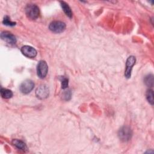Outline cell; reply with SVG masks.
Here are the masks:
<instances>
[{
	"instance_id": "1",
	"label": "cell",
	"mask_w": 154,
	"mask_h": 154,
	"mask_svg": "<svg viewBox=\"0 0 154 154\" xmlns=\"http://www.w3.org/2000/svg\"><path fill=\"white\" fill-rule=\"evenodd\" d=\"M25 14L29 19L35 20L39 16V8L35 4H28L25 7Z\"/></svg>"
},
{
	"instance_id": "2",
	"label": "cell",
	"mask_w": 154,
	"mask_h": 154,
	"mask_svg": "<svg viewBox=\"0 0 154 154\" xmlns=\"http://www.w3.org/2000/svg\"><path fill=\"white\" fill-rule=\"evenodd\" d=\"M66 24L61 21H53L49 25V29L55 33H60L64 31Z\"/></svg>"
},
{
	"instance_id": "3",
	"label": "cell",
	"mask_w": 154,
	"mask_h": 154,
	"mask_svg": "<svg viewBox=\"0 0 154 154\" xmlns=\"http://www.w3.org/2000/svg\"><path fill=\"white\" fill-rule=\"evenodd\" d=\"M48 70V67L45 61L41 60L38 62L37 66V75L40 78H44L47 75Z\"/></svg>"
},
{
	"instance_id": "4",
	"label": "cell",
	"mask_w": 154,
	"mask_h": 154,
	"mask_svg": "<svg viewBox=\"0 0 154 154\" xmlns=\"http://www.w3.org/2000/svg\"><path fill=\"white\" fill-rule=\"evenodd\" d=\"M118 136L122 141H127L131 138L132 131L129 127L123 126L119 131Z\"/></svg>"
},
{
	"instance_id": "5",
	"label": "cell",
	"mask_w": 154,
	"mask_h": 154,
	"mask_svg": "<svg viewBox=\"0 0 154 154\" xmlns=\"http://www.w3.org/2000/svg\"><path fill=\"white\" fill-rule=\"evenodd\" d=\"M34 87V83L30 79L24 81L20 85V91L23 94H28L30 93Z\"/></svg>"
},
{
	"instance_id": "6",
	"label": "cell",
	"mask_w": 154,
	"mask_h": 154,
	"mask_svg": "<svg viewBox=\"0 0 154 154\" xmlns=\"http://www.w3.org/2000/svg\"><path fill=\"white\" fill-rule=\"evenodd\" d=\"M135 61L136 59L134 56H130L128 58L126 62V70L125 72V76L126 78H129L131 77L132 69L135 64Z\"/></svg>"
},
{
	"instance_id": "7",
	"label": "cell",
	"mask_w": 154,
	"mask_h": 154,
	"mask_svg": "<svg viewBox=\"0 0 154 154\" xmlns=\"http://www.w3.org/2000/svg\"><path fill=\"white\" fill-rule=\"evenodd\" d=\"M35 94L36 96L40 99H46L49 95V89L48 87L45 85L39 86L35 91Z\"/></svg>"
},
{
	"instance_id": "8",
	"label": "cell",
	"mask_w": 154,
	"mask_h": 154,
	"mask_svg": "<svg viewBox=\"0 0 154 154\" xmlns=\"http://www.w3.org/2000/svg\"><path fill=\"white\" fill-rule=\"evenodd\" d=\"M21 52L28 58H34L37 55V51L30 46H23L21 48Z\"/></svg>"
},
{
	"instance_id": "9",
	"label": "cell",
	"mask_w": 154,
	"mask_h": 154,
	"mask_svg": "<svg viewBox=\"0 0 154 154\" xmlns=\"http://www.w3.org/2000/svg\"><path fill=\"white\" fill-rule=\"evenodd\" d=\"M1 38L2 40L11 45H14L16 43V38L15 36L8 31L2 32L1 34Z\"/></svg>"
},
{
	"instance_id": "10",
	"label": "cell",
	"mask_w": 154,
	"mask_h": 154,
	"mask_svg": "<svg viewBox=\"0 0 154 154\" xmlns=\"http://www.w3.org/2000/svg\"><path fill=\"white\" fill-rule=\"evenodd\" d=\"M60 3L61 8H63V10L64 12L65 13V14H66V16H68L69 18H71L72 17V11L71 10V8L69 6V5L64 1H60Z\"/></svg>"
},
{
	"instance_id": "11",
	"label": "cell",
	"mask_w": 154,
	"mask_h": 154,
	"mask_svg": "<svg viewBox=\"0 0 154 154\" xmlns=\"http://www.w3.org/2000/svg\"><path fill=\"white\" fill-rule=\"evenodd\" d=\"M12 143L14 146H15L19 149H20L22 150H25L26 149V144L21 140H17V139H14L12 141Z\"/></svg>"
},
{
	"instance_id": "12",
	"label": "cell",
	"mask_w": 154,
	"mask_h": 154,
	"mask_svg": "<svg viewBox=\"0 0 154 154\" xmlns=\"http://www.w3.org/2000/svg\"><path fill=\"white\" fill-rule=\"evenodd\" d=\"M1 95L2 98L9 99L13 96V92L10 90L2 88L1 89Z\"/></svg>"
},
{
	"instance_id": "13",
	"label": "cell",
	"mask_w": 154,
	"mask_h": 154,
	"mask_svg": "<svg viewBox=\"0 0 154 154\" xmlns=\"http://www.w3.org/2000/svg\"><path fill=\"white\" fill-rule=\"evenodd\" d=\"M146 98L148 100V102L151 104H153V90L151 89H149L146 92Z\"/></svg>"
},
{
	"instance_id": "14",
	"label": "cell",
	"mask_w": 154,
	"mask_h": 154,
	"mask_svg": "<svg viewBox=\"0 0 154 154\" xmlns=\"http://www.w3.org/2000/svg\"><path fill=\"white\" fill-rule=\"evenodd\" d=\"M152 75H149L146 76L144 78V82L145 84L149 87H152L153 86V78Z\"/></svg>"
},
{
	"instance_id": "15",
	"label": "cell",
	"mask_w": 154,
	"mask_h": 154,
	"mask_svg": "<svg viewBox=\"0 0 154 154\" xmlns=\"http://www.w3.org/2000/svg\"><path fill=\"white\" fill-rule=\"evenodd\" d=\"M2 23L5 25H7V26H14L16 25V22H12L11 21L10 17L7 16H5L4 19H3V21H2Z\"/></svg>"
},
{
	"instance_id": "16",
	"label": "cell",
	"mask_w": 154,
	"mask_h": 154,
	"mask_svg": "<svg viewBox=\"0 0 154 154\" xmlns=\"http://www.w3.org/2000/svg\"><path fill=\"white\" fill-rule=\"evenodd\" d=\"M61 88L63 89H65L68 87V79L64 76H62L61 78Z\"/></svg>"
},
{
	"instance_id": "17",
	"label": "cell",
	"mask_w": 154,
	"mask_h": 154,
	"mask_svg": "<svg viewBox=\"0 0 154 154\" xmlns=\"http://www.w3.org/2000/svg\"><path fill=\"white\" fill-rule=\"evenodd\" d=\"M70 96H71V93L70 90L66 91L63 94V97L65 98L66 100H69L70 98Z\"/></svg>"
}]
</instances>
